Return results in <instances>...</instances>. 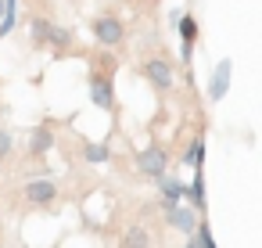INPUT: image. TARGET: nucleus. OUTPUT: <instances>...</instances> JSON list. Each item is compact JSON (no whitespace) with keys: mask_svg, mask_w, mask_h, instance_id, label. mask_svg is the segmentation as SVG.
Returning <instances> with one entry per match:
<instances>
[{"mask_svg":"<svg viewBox=\"0 0 262 248\" xmlns=\"http://www.w3.org/2000/svg\"><path fill=\"white\" fill-rule=\"evenodd\" d=\"M15 158V133L8 126H0V166H8Z\"/></svg>","mask_w":262,"mask_h":248,"instance_id":"obj_15","label":"nucleus"},{"mask_svg":"<svg viewBox=\"0 0 262 248\" xmlns=\"http://www.w3.org/2000/svg\"><path fill=\"white\" fill-rule=\"evenodd\" d=\"M90 36H94V44L101 51H119L129 40V26H126V18L119 11H97L90 18Z\"/></svg>","mask_w":262,"mask_h":248,"instance_id":"obj_4","label":"nucleus"},{"mask_svg":"<svg viewBox=\"0 0 262 248\" xmlns=\"http://www.w3.org/2000/svg\"><path fill=\"white\" fill-rule=\"evenodd\" d=\"M54 148H58V122H54V119H40V122L29 130L26 162H43Z\"/></svg>","mask_w":262,"mask_h":248,"instance_id":"obj_5","label":"nucleus"},{"mask_svg":"<svg viewBox=\"0 0 262 248\" xmlns=\"http://www.w3.org/2000/svg\"><path fill=\"white\" fill-rule=\"evenodd\" d=\"M183 248H198V241H194V237H190V241H187V244H183Z\"/></svg>","mask_w":262,"mask_h":248,"instance_id":"obj_19","label":"nucleus"},{"mask_svg":"<svg viewBox=\"0 0 262 248\" xmlns=\"http://www.w3.org/2000/svg\"><path fill=\"white\" fill-rule=\"evenodd\" d=\"M47 51H51L54 61H65V58L79 54L83 47H79V36H76L72 26H54V29H51V40H47Z\"/></svg>","mask_w":262,"mask_h":248,"instance_id":"obj_7","label":"nucleus"},{"mask_svg":"<svg viewBox=\"0 0 262 248\" xmlns=\"http://www.w3.org/2000/svg\"><path fill=\"white\" fill-rule=\"evenodd\" d=\"M133 162H137V173H140L144 180H162V176L169 173V148L158 144V140H151L147 148L137 151Z\"/></svg>","mask_w":262,"mask_h":248,"instance_id":"obj_6","label":"nucleus"},{"mask_svg":"<svg viewBox=\"0 0 262 248\" xmlns=\"http://www.w3.org/2000/svg\"><path fill=\"white\" fill-rule=\"evenodd\" d=\"M54 15L51 11H29L26 18V29H29V44L33 51H47V40H51V29H54Z\"/></svg>","mask_w":262,"mask_h":248,"instance_id":"obj_8","label":"nucleus"},{"mask_svg":"<svg viewBox=\"0 0 262 248\" xmlns=\"http://www.w3.org/2000/svg\"><path fill=\"white\" fill-rule=\"evenodd\" d=\"M11 4H15V0H0V18H4V11H8Z\"/></svg>","mask_w":262,"mask_h":248,"instance_id":"obj_18","label":"nucleus"},{"mask_svg":"<svg viewBox=\"0 0 262 248\" xmlns=\"http://www.w3.org/2000/svg\"><path fill=\"white\" fill-rule=\"evenodd\" d=\"M15 198L22 201V212H58V209L65 205V194H61V187H58L51 176L26 180Z\"/></svg>","mask_w":262,"mask_h":248,"instance_id":"obj_3","label":"nucleus"},{"mask_svg":"<svg viewBox=\"0 0 262 248\" xmlns=\"http://www.w3.org/2000/svg\"><path fill=\"white\" fill-rule=\"evenodd\" d=\"M165 223H169L172 230H180V234H194V230H198V212L187 209V205H176L172 212H165Z\"/></svg>","mask_w":262,"mask_h":248,"instance_id":"obj_13","label":"nucleus"},{"mask_svg":"<svg viewBox=\"0 0 262 248\" xmlns=\"http://www.w3.org/2000/svg\"><path fill=\"white\" fill-rule=\"evenodd\" d=\"M72 151H76V158H79V162H86V166H104V162H112V144H108V140L76 137Z\"/></svg>","mask_w":262,"mask_h":248,"instance_id":"obj_9","label":"nucleus"},{"mask_svg":"<svg viewBox=\"0 0 262 248\" xmlns=\"http://www.w3.org/2000/svg\"><path fill=\"white\" fill-rule=\"evenodd\" d=\"M133 4H140V8H158V0H133Z\"/></svg>","mask_w":262,"mask_h":248,"instance_id":"obj_17","label":"nucleus"},{"mask_svg":"<svg viewBox=\"0 0 262 248\" xmlns=\"http://www.w3.org/2000/svg\"><path fill=\"white\" fill-rule=\"evenodd\" d=\"M119 248H155V230H151V223H144V219L129 223V226L122 230V237H119Z\"/></svg>","mask_w":262,"mask_h":248,"instance_id":"obj_11","label":"nucleus"},{"mask_svg":"<svg viewBox=\"0 0 262 248\" xmlns=\"http://www.w3.org/2000/svg\"><path fill=\"white\" fill-rule=\"evenodd\" d=\"M0 248H8V244H0Z\"/></svg>","mask_w":262,"mask_h":248,"instance_id":"obj_20","label":"nucleus"},{"mask_svg":"<svg viewBox=\"0 0 262 248\" xmlns=\"http://www.w3.org/2000/svg\"><path fill=\"white\" fill-rule=\"evenodd\" d=\"M172 22H176V33H180V40H183V61H190V54H194V44H198V36H201V29H198V18H194V11H180V15H172Z\"/></svg>","mask_w":262,"mask_h":248,"instance_id":"obj_10","label":"nucleus"},{"mask_svg":"<svg viewBox=\"0 0 262 248\" xmlns=\"http://www.w3.org/2000/svg\"><path fill=\"white\" fill-rule=\"evenodd\" d=\"M137 72H140V79L151 87V94H155L158 101H165V97L172 94V87H176V65H172L169 51H162V47H158V51L140 54Z\"/></svg>","mask_w":262,"mask_h":248,"instance_id":"obj_2","label":"nucleus"},{"mask_svg":"<svg viewBox=\"0 0 262 248\" xmlns=\"http://www.w3.org/2000/svg\"><path fill=\"white\" fill-rule=\"evenodd\" d=\"M201 205H205V180H201V173H198V176H194V183H190V209L198 212Z\"/></svg>","mask_w":262,"mask_h":248,"instance_id":"obj_16","label":"nucleus"},{"mask_svg":"<svg viewBox=\"0 0 262 248\" xmlns=\"http://www.w3.org/2000/svg\"><path fill=\"white\" fill-rule=\"evenodd\" d=\"M226 87H230V61L223 58V61L215 65V76H212V90H208V97H212V101H223Z\"/></svg>","mask_w":262,"mask_h":248,"instance_id":"obj_14","label":"nucleus"},{"mask_svg":"<svg viewBox=\"0 0 262 248\" xmlns=\"http://www.w3.org/2000/svg\"><path fill=\"white\" fill-rule=\"evenodd\" d=\"M155 183H158V209H162V216H165V212H172V209L183 201V183H180L176 176H169V173H165L162 180H155Z\"/></svg>","mask_w":262,"mask_h":248,"instance_id":"obj_12","label":"nucleus"},{"mask_svg":"<svg viewBox=\"0 0 262 248\" xmlns=\"http://www.w3.org/2000/svg\"><path fill=\"white\" fill-rule=\"evenodd\" d=\"M79 58H86V94H90V105L101 108V112H115V76H119V65L122 58L115 51H101V47H83Z\"/></svg>","mask_w":262,"mask_h":248,"instance_id":"obj_1","label":"nucleus"}]
</instances>
